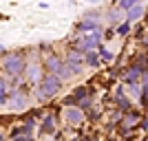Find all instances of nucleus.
<instances>
[{
	"instance_id": "nucleus-1",
	"label": "nucleus",
	"mask_w": 148,
	"mask_h": 141,
	"mask_svg": "<svg viewBox=\"0 0 148 141\" xmlns=\"http://www.w3.org/2000/svg\"><path fill=\"white\" fill-rule=\"evenodd\" d=\"M60 86H62V80L58 77L56 73H49V75H44L42 80H40V88H38V93H40V97H42V99H51L53 95H58Z\"/></svg>"
},
{
	"instance_id": "nucleus-2",
	"label": "nucleus",
	"mask_w": 148,
	"mask_h": 141,
	"mask_svg": "<svg viewBox=\"0 0 148 141\" xmlns=\"http://www.w3.org/2000/svg\"><path fill=\"white\" fill-rule=\"evenodd\" d=\"M2 68H5L7 73H11V75H20L25 71V57L20 55V53H9V55H5Z\"/></svg>"
},
{
	"instance_id": "nucleus-3",
	"label": "nucleus",
	"mask_w": 148,
	"mask_h": 141,
	"mask_svg": "<svg viewBox=\"0 0 148 141\" xmlns=\"http://www.w3.org/2000/svg\"><path fill=\"white\" fill-rule=\"evenodd\" d=\"M99 29H93V33L91 35H82L77 42H75V49L77 51H88V49H95L99 44Z\"/></svg>"
},
{
	"instance_id": "nucleus-4",
	"label": "nucleus",
	"mask_w": 148,
	"mask_h": 141,
	"mask_svg": "<svg viewBox=\"0 0 148 141\" xmlns=\"http://www.w3.org/2000/svg\"><path fill=\"white\" fill-rule=\"evenodd\" d=\"M66 62H69L66 66L71 68V73L75 75V73H80V71H82V62H84V55H82L77 49H73V51H69V53H66Z\"/></svg>"
},
{
	"instance_id": "nucleus-5",
	"label": "nucleus",
	"mask_w": 148,
	"mask_h": 141,
	"mask_svg": "<svg viewBox=\"0 0 148 141\" xmlns=\"http://www.w3.org/2000/svg\"><path fill=\"white\" fill-rule=\"evenodd\" d=\"M66 121L71 123V126H80V123L84 121V112H82L80 108H73V106L66 104Z\"/></svg>"
},
{
	"instance_id": "nucleus-6",
	"label": "nucleus",
	"mask_w": 148,
	"mask_h": 141,
	"mask_svg": "<svg viewBox=\"0 0 148 141\" xmlns=\"http://www.w3.org/2000/svg\"><path fill=\"white\" fill-rule=\"evenodd\" d=\"M80 31H93V29H99V20L95 18V13H91L88 18H84L80 22V27H77Z\"/></svg>"
},
{
	"instance_id": "nucleus-7",
	"label": "nucleus",
	"mask_w": 148,
	"mask_h": 141,
	"mask_svg": "<svg viewBox=\"0 0 148 141\" xmlns=\"http://www.w3.org/2000/svg\"><path fill=\"white\" fill-rule=\"evenodd\" d=\"M53 132H56V119H53V115L44 117L42 119V128H40V135H53Z\"/></svg>"
},
{
	"instance_id": "nucleus-8",
	"label": "nucleus",
	"mask_w": 148,
	"mask_h": 141,
	"mask_svg": "<svg viewBox=\"0 0 148 141\" xmlns=\"http://www.w3.org/2000/svg\"><path fill=\"white\" fill-rule=\"evenodd\" d=\"M126 11H128V22H137V20H139V18L144 16V7L135 2V5H133V7H128Z\"/></svg>"
},
{
	"instance_id": "nucleus-9",
	"label": "nucleus",
	"mask_w": 148,
	"mask_h": 141,
	"mask_svg": "<svg viewBox=\"0 0 148 141\" xmlns=\"http://www.w3.org/2000/svg\"><path fill=\"white\" fill-rule=\"evenodd\" d=\"M27 104V97H25V93H13V97H11V108H16V110H22Z\"/></svg>"
},
{
	"instance_id": "nucleus-10",
	"label": "nucleus",
	"mask_w": 148,
	"mask_h": 141,
	"mask_svg": "<svg viewBox=\"0 0 148 141\" xmlns=\"http://www.w3.org/2000/svg\"><path fill=\"white\" fill-rule=\"evenodd\" d=\"M11 137H13V139H20V141L31 139V126H22V128H16Z\"/></svg>"
},
{
	"instance_id": "nucleus-11",
	"label": "nucleus",
	"mask_w": 148,
	"mask_h": 141,
	"mask_svg": "<svg viewBox=\"0 0 148 141\" xmlns=\"http://www.w3.org/2000/svg\"><path fill=\"white\" fill-rule=\"evenodd\" d=\"M60 66H62V60L58 55H51L49 60H47V68H49V73H58Z\"/></svg>"
},
{
	"instance_id": "nucleus-12",
	"label": "nucleus",
	"mask_w": 148,
	"mask_h": 141,
	"mask_svg": "<svg viewBox=\"0 0 148 141\" xmlns=\"http://www.w3.org/2000/svg\"><path fill=\"white\" fill-rule=\"evenodd\" d=\"M117 106H119V108H122L124 112H126V110H128V108H130V101H128V99H126V97H124V95H122V93H119V91H117Z\"/></svg>"
},
{
	"instance_id": "nucleus-13",
	"label": "nucleus",
	"mask_w": 148,
	"mask_h": 141,
	"mask_svg": "<svg viewBox=\"0 0 148 141\" xmlns=\"http://www.w3.org/2000/svg\"><path fill=\"white\" fill-rule=\"evenodd\" d=\"M144 71H146V68L133 66V68H130V71H128V75H126V80H128V82H135V80H137V75H139V73H144Z\"/></svg>"
},
{
	"instance_id": "nucleus-14",
	"label": "nucleus",
	"mask_w": 148,
	"mask_h": 141,
	"mask_svg": "<svg viewBox=\"0 0 148 141\" xmlns=\"http://www.w3.org/2000/svg\"><path fill=\"white\" fill-rule=\"evenodd\" d=\"M7 99H9V95H7V84L0 80V104H7Z\"/></svg>"
},
{
	"instance_id": "nucleus-15",
	"label": "nucleus",
	"mask_w": 148,
	"mask_h": 141,
	"mask_svg": "<svg viewBox=\"0 0 148 141\" xmlns=\"http://www.w3.org/2000/svg\"><path fill=\"white\" fill-rule=\"evenodd\" d=\"M84 60H86L88 64H91V66H97V55H95V53H93L91 49L86 51V57H84Z\"/></svg>"
},
{
	"instance_id": "nucleus-16",
	"label": "nucleus",
	"mask_w": 148,
	"mask_h": 141,
	"mask_svg": "<svg viewBox=\"0 0 148 141\" xmlns=\"http://www.w3.org/2000/svg\"><path fill=\"white\" fill-rule=\"evenodd\" d=\"M135 2H139V0H119V2H117V7L122 9V11H126V9H128V7H133Z\"/></svg>"
},
{
	"instance_id": "nucleus-17",
	"label": "nucleus",
	"mask_w": 148,
	"mask_h": 141,
	"mask_svg": "<svg viewBox=\"0 0 148 141\" xmlns=\"http://www.w3.org/2000/svg\"><path fill=\"white\" fill-rule=\"evenodd\" d=\"M137 121H139V117H137V115H128V117H126V121H124V126H126V128H133Z\"/></svg>"
},
{
	"instance_id": "nucleus-18",
	"label": "nucleus",
	"mask_w": 148,
	"mask_h": 141,
	"mask_svg": "<svg viewBox=\"0 0 148 141\" xmlns=\"http://www.w3.org/2000/svg\"><path fill=\"white\" fill-rule=\"evenodd\" d=\"M128 31H130V25H128V22H124V25L117 27V33H119V35H128Z\"/></svg>"
},
{
	"instance_id": "nucleus-19",
	"label": "nucleus",
	"mask_w": 148,
	"mask_h": 141,
	"mask_svg": "<svg viewBox=\"0 0 148 141\" xmlns=\"http://www.w3.org/2000/svg\"><path fill=\"white\" fill-rule=\"evenodd\" d=\"M99 60H102V62H111V60H113V55H111V53H108L106 49H102V51H99Z\"/></svg>"
},
{
	"instance_id": "nucleus-20",
	"label": "nucleus",
	"mask_w": 148,
	"mask_h": 141,
	"mask_svg": "<svg viewBox=\"0 0 148 141\" xmlns=\"http://www.w3.org/2000/svg\"><path fill=\"white\" fill-rule=\"evenodd\" d=\"M38 77H40V75H38V66H31L29 68V80L31 82H38Z\"/></svg>"
},
{
	"instance_id": "nucleus-21",
	"label": "nucleus",
	"mask_w": 148,
	"mask_h": 141,
	"mask_svg": "<svg viewBox=\"0 0 148 141\" xmlns=\"http://www.w3.org/2000/svg\"><path fill=\"white\" fill-rule=\"evenodd\" d=\"M108 20H111V22H119V20H122L119 11H111V13H108Z\"/></svg>"
},
{
	"instance_id": "nucleus-22",
	"label": "nucleus",
	"mask_w": 148,
	"mask_h": 141,
	"mask_svg": "<svg viewBox=\"0 0 148 141\" xmlns=\"http://www.w3.org/2000/svg\"><path fill=\"white\" fill-rule=\"evenodd\" d=\"M2 53H5V46H2V44H0V55H2Z\"/></svg>"
},
{
	"instance_id": "nucleus-23",
	"label": "nucleus",
	"mask_w": 148,
	"mask_h": 141,
	"mask_svg": "<svg viewBox=\"0 0 148 141\" xmlns=\"http://www.w3.org/2000/svg\"><path fill=\"white\" fill-rule=\"evenodd\" d=\"M84 2H91V5H95V2H97V0H84Z\"/></svg>"
}]
</instances>
